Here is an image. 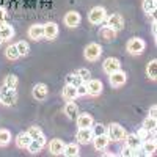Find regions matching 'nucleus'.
Instances as JSON below:
<instances>
[{"label":"nucleus","mask_w":157,"mask_h":157,"mask_svg":"<svg viewBox=\"0 0 157 157\" xmlns=\"http://www.w3.org/2000/svg\"><path fill=\"white\" fill-rule=\"evenodd\" d=\"M155 126H157V120H155V116H148L145 121H143V126L141 127H145L148 130H151V132H155Z\"/></svg>","instance_id":"nucleus-29"},{"label":"nucleus","mask_w":157,"mask_h":157,"mask_svg":"<svg viewBox=\"0 0 157 157\" xmlns=\"http://www.w3.org/2000/svg\"><path fill=\"white\" fill-rule=\"evenodd\" d=\"M102 54V47L98 44V43H90L86 47H85V58L88 61H96Z\"/></svg>","instance_id":"nucleus-4"},{"label":"nucleus","mask_w":157,"mask_h":157,"mask_svg":"<svg viewBox=\"0 0 157 157\" xmlns=\"http://www.w3.org/2000/svg\"><path fill=\"white\" fill-rule=\"evenodd\" d=\"M32 94L36 101H44L49 94V90H47V85L44 83H38L33 86V91H32Z\"/></svg>","instance_id":"nucleus-11"},{"label":"nucleus","mask_w":157,"mask_h":157,"mask_svg":"<svg viewBox=\"0 0 157 157\" xmlns=\"http://www.w3.org/2000/svg\"><path fill=\"white\" fill-rule=\"evenodd\" d=\"M13 35H14V30L11 25H8L6 22H0V38L3 41H8L10 38H13Z\"/></svg>","instance_id":"nucleus-20"},{"label":"nucleus","mask_w":157,"mask_h":157,"mask_svg":"<svg viewBox=\"0 0 157 157\" xmlns=\"http://www.w3.org/2000/svg\"><path fill=\"white\" fill-rule=\"evenodd\" d=\"M99 36L104 39V41L110 43V41H113V39L116 38V32L112 30V29H109L107 25H105V27H102V29L99 30Z\"/></svg>","instance_id":"nucleus-23"},{"label":"nucleus","mask_w":157,"mask_h":157,"mask_svg":"<svg viewBox=\"0 0 157 157\" xmlns=\"http://www.w3.org/2000/svg\"><path fill=\"white\" fill-rule=\"evenodd\" d=\"M27 134H29V135L32 137V140H33V138H38L39 135H43V130L39 129L38 126H32V127L27 130Z\"/></svg>","instance_id":"nucleus-37"},{"label":"nucleus","mask_w":157,"mask_h":157,"mask_svg":"<svg viewBox=\"0 0 157 157\" xmlns=\"http://www.w3.org/2000/svg\"><path fill=\"white\" fill-rule=\"evenodd\" d=\"M107 135H109L110 141H121L126 137V130L123 129V126H120L118 123H113L107 129Z\"/></svg>","instance_id":"nucleus-3"},{"label":"nucleus","mask_w":157,"mask_h":157,"mask_svg":"<svg viewBox=\"0 0 157 157\" xmlns=\"http://www.w3.org/2000/svg\"><path fill=\"white\" fill-rule=\"evenodd\" d=\"M78 22H80V14H78L77 11H69L66 16H64V24L68 25V27L74 29L78 25Z\"/></svg>","instance_id":"nucleus-15"},{"label":"nucleus","mask_w":157,"mask_h":157,"mask_svg":"<svg viewBox=\"0 0 157 157\" xmlns=\"http://www.w3.org/2000/svg\"><path fill=\"white\" fill-rule=\"evenodd\" d=\"M17 94H16V88H10L6 85H3L0 88V102L3 105H13L16 101Z\"/></svg>","instance_id":"nucleus-1"},{"label":"nucleus","mask_w":157,"mask_h":157,"mask_svg":"<svg viewBox=\"0 0 157 157\" xmlns=\"http://www.w3.org/2000/svg\"><path fill=\"white\" fill-rule=\"evenodd\" d=\"M64 145H66V143H63L60 138H55V140L50 141L49 151L54 154V155H60V154H63V151H64Z\"/></svg>","instance_id":"nucleus-17"},{"label":"nucleus","mask_w":157,"mask_h":157,"mask_svg":"<svg viewBox=\"0 0 157 157\" xmlns=\"http://www.w3.org/2000/svg\"><path fill=\"white\" fill-rule=\"evenodd\" d=\"M77 126H78V129H82V127H91V126H93V116L88 115V113L77 115Z\"/></svg>","instance_id":"nucleus-18"},{"label":"nucleus","mask_w":157,"mask_h":157,"mask_svg":"<svg viewBox=\"0 0 157 157\" xmlns=\"http://www.w3.org/2000/svg\"><path fill=\"white\" fill-rule=\"evenodd\" d=\"M44 143H46V137H44V135H39L38 138H33V140L30 141V145H29L27 149H29L32 154H36V152H39V151L43 149Z\"/></svg>","instance_id":"nucleus-13"},{"label":"nucleus","mask_w":157,"mask_h":157,"mask_svg":"<svg viewBox=\"0 0 157 157\" xmlns=\"http://www.w3.org/2000/svg\"><path fill=\"white\" fill-rule=\"evenodd\" d=\"M126 145H127L129 148L138 151L140 146H141V140L138 138L137 134H129V135H126Z\"/></svg>","instance_id":"nucleus-22"},{"label":"nucleus","mask_w":157,"mask_h":157,"mask_svg":"<svg viewBox=\"0 0 157 157\" xmlns=\"http://www.w3.org/2000/svg\"><path fill=\"white\" fill-rule=\"evenodd\" d=\"M146 75L151 78V80H155L157 78V60H151L146 66Z\"/></svg>","instance_id":"nucleus-26"},{"label":"nucleus","mask_w":157,"mask_h":157,"mask_svg":"<svg viewBox=\"0 0 157 157\" xmlns=\"http://www.w3.org/2000/svg\"><path fill=\"white\" fill-rule=\"evenodd\" d=\"M11 141V134L6 129H0V146H6Z\"/></svg>","instance_id":"nucleus-32"},{"label":"nucleus","mask_w":157,"mask_h":157,"mask_svg":"<svg viewBox=\"0 0 157 157\" xmlns=\"http://www.w3.org/2000/svg\"><path fill=\"white\" fill-rule=\"evenodd\" d=\"M64 113H66L68 118H71V120H75L77 118V113H78V107H77V104L69 101L66 105H64Z\"/></svg>","instance_id":"nucleus-24"},{"label":"nucleus","mask_w":157,"mask_h":157,"mask_svg":"<svg viewBox=\"0 0 157 157\" xmlns=\"http://www.w3.org/2000/svg\"><path fill=\"white\" fill-rule=\"evenodd\" d=\"M109 143H110V138L107 134H102V135H96L93 137V145L98 151H102V149H105L109 146Z\"/></svg>","instance_id":"nucleus-12"},{"label":"nucleus","mask_w":157,"mask_h":157,"mask_svg":"<svg viewBox=\"0 0 157 157\" xmlns=\"http://www.w3.org/2000/svg\"><path fill=\"white\" fill-rule=\"evenodd\" d=\"M30 141H32V137H30L27 132H21V134L16 137V145H17V148H21V149L29 148Z\"/></svg>","instance_id":"nucleus-21"},{"label":"nucleus","mask_w":157,"mask_h":157,"mask_svg":"<svg viewBox=\"0 0 157 157\" xmlns=\"http://www.w3.org/2000/svg\"><path fill=\"white\" fill-rule=\"evenodd\" d=\"M66 83H68V85H72V86L77 88L78 85L83 83V82H82V78L78 77V74L75 72V74H68V75H66Z\"/></svg>","instance_id":"nucleus-30"},{"label":"nucleus","mask_w":157,"mask_h":157,"mask_svg":"<svg viewBox=\"0 0 157 157\" xmlns=\"http://www.w3.org/2000/svg\"><path fill=\"white\" fill-rule=\"evenodd\" d=\"M5 54H6V58H10V60H17V58L21 57L16 44H14V46H8V49H6Z\"/></svg>","instance_id":"nucleus-33"},{"label":"nucleus","mask_w":157,"mask_h":157,"mask_svg":"<svg viewBox=\"0 0 157 157\" xmlns=\"http://www.w3.org/2000/svg\"><path fill=\"white\" fill-rule=\"evenodd\" d=\"M63 154L66 157H77L78 155V146L75 145V143H68V145H64Z\"/></svg>","instance_id":"nucleus-27"},{"label":"nucleus","mask_w":157,"mask_h":157,"mask_svg":"<svg viewBox=\"0 0 157 157\" xmlns=\"http://www.w3.org/2000/svg\"><path fill=\"white\" fill-rule=\"evenodd\" d=\"M140 149L145 152L146 155H154L155 154V149H157V143H155L154 138L152 140H146V141H141Z\"/></svg>","instance_id":"nucleus-16"},{"label":"nucleus","mask_w":157,"mask_h":157,"mask_svg":"<svg viewBox=\"0 0 157 157\" xmlns=\"http://www.w3.org/2000/svg\"><path fill=\"white\" fill-rule=\"evenodd\" d=\"M102 82L98 80V78H90L86 82V91L90 96H99L102 93Z\"/></svg>","instance_id":"nucleus-8"},{"label":"nucleus","mask_w":157,"mask_h":157,"mask_svg":"<svg viewBox=\"0 0 157 157\" xmlns=\"http://www.w3.org/2000/svg\"><path fill=\"white\" fill-rule=\"evenodd\" d=\"M77 74H78V77L82 78V82L83 83H86L90 78H91V74H90V71L86 69V68H80V69H77Z\"/></svg>","instance_id":"nucleus-36"},{"label":"nucleus","mask_w":157,"mask_h":157,"mask_svg":"<svg viewBox=\"0 0 157 157\" xmlns=\"http://www.w3.org/2000/svg\"><path fill=\"white\" fill-rule=\"evenodd\" d=\"M63 98L66 99V101H74L77 98V88L66 83V86L63 88Z\"/></svg>","instance_id":"nucleus-25"},{"label":"nucleus","mask_w":157,"mask_h":157,"mask_svg":"<svg viewBox=\"0 0 157 157\" xmlns=\"http://www.w3.org/2000/svg\"><path fill=\"white\" fill-rule=\"evenodd\" d=\"M137 135H138V138L141 141H146V140H152L154 138V132H151V130H148L145 127H141L138 132H137Z\"/></svg>","instance_id":"nucleus-31"},{"label":"nucleus","mask_w":157,"mask_h":157,"mask_svg":"<svg viewBox=\"0 0 157 157\" xmlns=\"http://www.w3.org/2000/svg\"><path fill=\"white\" fill-rule=\"evenodd\" d=\"M3 85H6V86H10V88H16V85H17V75L8 74V75L5 77V83H3Z\"/></svg>","instance_id":"nucleus-35"},{"label":"nucleus","mask_w":157,"mask_h":157,"mask_svg":"<svg viewBox=\"0 0 157 157\" xmlns=\"http://www.w3.org/2000/svg\"><path fill=\"white\" fill-rule=\"evenodd\" d=\"M2 44H3V39H2V38H0V46H2Z\"/></svg>","instance_id":"nucleus-43"},{"label":"nucleus","mask_w":157,"mask_h":157,"mask_svg":"<svg viewBox=\"0 0 157 157\" xmlns=\"http://www.w3.org/2000/svg\"><path fill=\"white\" fill-rule=\"evenodd\" d=\"M43 29H44V38H47V39L57 38V35H58V25L55 22H49V24L43 25Z\"/></svg>","instance_id":"nucleus-14"},{"label":"nucleus","mask_w":157,"mask_h":157,"mask_svg":"<svg viewBox=\"0 0 157 157\" xmlns=\"http://www.w3.org/2000/svg\"><path fill=\"white\" fill-rule=\"evenodd\" d=\"M102 134H107V129L105 126H102V124H96L94 126V130H93V135H102Z\"/></svg>","instance_id":"nucleus-39"},{"label":"nucleus","mask_w":157,"mask_h":157,"mask_svg":"<svg viewBox=\"0 0 157 157\" xmlns=\"http://www.w3.org/2000/svg\"><path fill=\"white\" fill-rule=\"evenodd\" d=\"M124 157H132V155H138V152L135 151V149H132V148H129L127 145L123 148V152H121Z\"/></svg>","instance_id":"nucleus-38"},{"label":"nucleus","mask_w":157,"mask_h":157,"mask_svg":"<svg viewBox=\"0 0 157 157\" xmlns=\"http://www.w3.org/2000/svg\"><path fill=\"white\" fill-rule=\"evenodd\" d=\"M88 94V91H86V85L85 83H80L77 86V96H85Z\"/></svg>","instance_id":"nucleus-40"},{"label":"nucleus","mask_w":157,"mask_h":157,"mask_svg":"<svg viewBox=\"0 0 157 157\" xmlns=\"http://www.w3.org/2000/svg\"><path fill=\"white\" fill-rule=\"evenodd\" d=\"M109 80H110V85H112L113 88H120V86H123V85L126 83L127 75H126V72H123L121 69H118V71H115V72L110 74Z\"/></svg>","instance_id":"nucleus-6"},{"label":"nucleus","mask_w":157,"mask_h":157,"mask_svg":"<svg viewBox=\"0 0 157 157\" xmlns=\"http://www.w3.org/2000/svg\"><path fill=\"white\" fill-rule=\"evenodd\" d=\"M29 36H30L32 39H35V41L44 38V29H43V25H39V24L32 25V27L29 29Z\"/></svg>","instance_id":"nucleus-19"},{"label":"nucleus","mask_w":157,"mask_h":157,"mask_svg":"<svg viewBox=\"0 0 157 157\" xmlns=\"http://www.w3.org/2000/svg\"><path fill=\"white\" fill-rule=\"evenodd\" d=\"M155 112H157V105H152L149 110V116H155Z\"/></svg>","instance_id":"nucleus-41"},{"label":"nucleus","mask_w":157,"mask_h":157,"mask_svg":"<svg viewBox=\"0 0 157 157\" xmlns=\"http://www.w3.org/2000/svg\"><path fill=\"white\" fill-rule=\"evenodd\" d=\"M102 68H104V71H105V72L110 75L112 72H115V71H118V69H121V63H120V60H118V58L110 57V58H107L105 61L102 63Z\"/></svg>","instance_id":"nucleus-10"},{"label":"nucleus","mask_w":157,"mask_h":157,"mask_svg":"<svg viewBox=\"0 0 157 157\" xmlns=\"http://www.w3.org/2000/svg\"><path fill=\"white\" fill-rule=\"evenodd\" d=\"M16 47H17V50H19V55H21V57H25V55L29 54V50H30L29 43H25V41H19V43L16 44Z\"/></svg>","instance_id":"nucleus-34"},{"label":"nucleus","mask_w":157,"mask_h":157,"mask_svg":"<svg viewBox=\"0 0 157 157\" xmlns=\"http://www.w3.org/2000/svg\"><path fill=\"white\" fill-rule=\"evenodd\" d=\"M145 41L141 38H132L127 41V52L130 55H140L145 50Z\"/></svg>","instance_id":"nucleus-2"},{"label":"nucleus","mask_w":157,"mask_h":157,"mask_svg":"<svg viewBox=\"0 0 157 157\" xmlns=\"http://www.w3.org/2000/svg\"><path fill=\"white\" fill-rule=\"evenodd\" d=\"M155 6H157L155 0H143V11H145L146 14H152L155 11Z\"/></svg>","instance_id":"nucleus-28"},{"label":"nucleus","mask_w":157,"mask_h":157,"mask_svg":"<svg viewBox=\"0 0 157 157\" xmlns=\"http://www.w3.org/2000/svg\"><path fill=\"white\" fill-rule=\"evenodd\" d=\"M88 21L91 24H94V25L104 22V21H105V10H104L102 6H94L93 10L88 13Z\"/></svg>","instance_id":"nucleus-5"},{"label":"nucleus","mask_w":157,"mask_h":157,"mask_svg":"<svg viewBox=\"0 0 157 157\" xmlns=\"http://www.w3.org/2000/svg\"><path fill=\"white\" fill-rule=\"evenodd\" d=\"M93 130H91V127H82V129H78V132L75 135L77 141L80 143V145H88V143L93 140Z\"/></svg>","instance_id":"nucleus-7"},{"label":"nucleus","mask_w":157,"mask_h":157,"mask_svg":"<svg viewBox=\"0 0 157 157\" xmlns=\"http://www.w3.org/2000/svg\"><path fill=\"white\" fill-rule=\"evenodd\" d=\"M3 19H5V13L0 11V22H3Z\"/></svg>","instance_id":"nucleus-42"},{"label":"nucleus","mask_w":157,"mask_h":157,"mask_svg":"<svg viewBox=\"0 0 157 157\" xmlns=\"http://www.w3.org/2000/svg\"><path fill=\"white\" fill-rule=\"evenodd\" d=\"M107 27L115 30V32H120L123 30L124 27V19L120 16V14H112L109 19H107Z\"/></svg>","instance_id":"nucleus-9"}]
</instances>
